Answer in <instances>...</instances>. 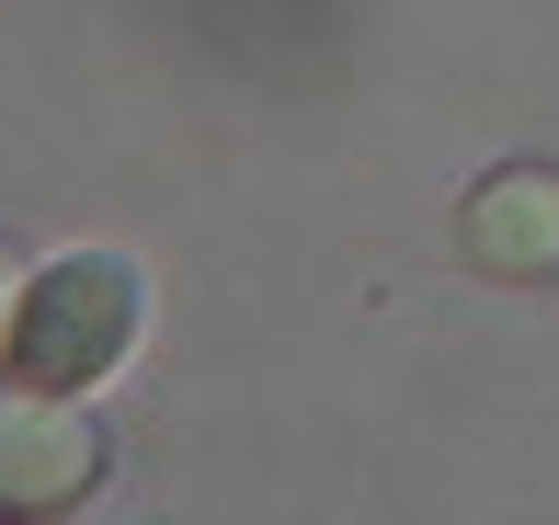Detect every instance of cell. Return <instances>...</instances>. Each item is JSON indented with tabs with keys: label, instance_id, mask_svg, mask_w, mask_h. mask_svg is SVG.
I'll use <instances>...</instances> for the list:
<instances>
[{
	"label": "cell",
	"instance_id": "obj_3",
	"mask_svg": "<svg viewBox=\"0 0 559 525\" xmlns=\"http://www.w3.org/2000/svg\"><path fill=\"white\" fill-rule=\"evenodd\" d=\"M468 263L559 274V171H502V183L468 194Z\"/></svg>",
	"mask_w": 559,
	"mask_h": 525
},
{
	"label": "cell",
	"instance_id": "obj_2",
	"mask_svg": "<svg viewBox=\"0 0 559 525\" xmlns=\"http://www.w3.org/2000/svg\"><path fill=\"white\" fill-rule=\"evenodd\" d=\"M104 480V422L81 411V389H0V514H69Z\"/></svg>",
	"mask_w": 559,
	"mask_h": 525
},
{
	"label": "cell",
	"instance_id": "obj_1",
	"mask_svg": "<svg viewBox=\"0 0 559 525\" xmlns=\"http://www.w3.org/2000/svg\"><path fill=\"white\" fill-rule=\"evenodd\" d=\"M138 320H148V286H138V274H126L115 252H69V263L23 274L12 378H35V389H92L126 343H138Z\"/></svg>",
	"mask_w": 559,
	"mask_h": 525
},
{
	"label": "cell",
	"instance_id": "obj_4",
	"mask_svg": "<svg viewBox=\"0 0 559 525\" xmlns=\"http://www.w3.org/2000/svg\"><path fill=\"white\" fill-rule=\"evenodd\" d=\"M12 320H23V274H12V252H0V366H12Z\"/></svg>",
	"mask_w": 559,
	"mask_h": 525
}]
</instances>
